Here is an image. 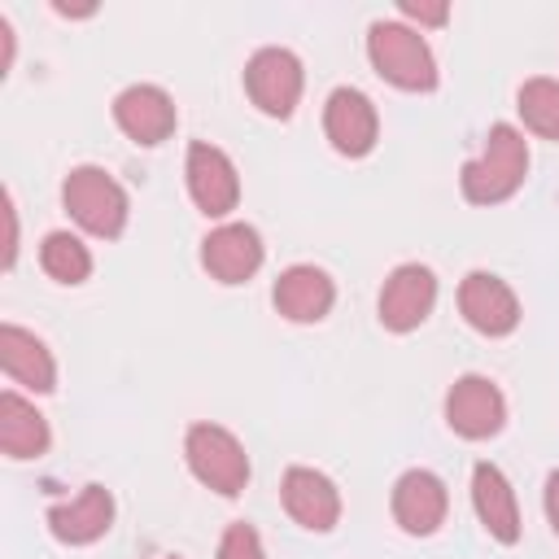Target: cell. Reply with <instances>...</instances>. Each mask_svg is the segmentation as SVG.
<instances>
[{
	"label": "cell",
	"mask_w": 559,
	"mask_h": 559,
	"mask_svg": "<svg viewBox=\"0 0 559 559\" xmlns=\"http://www.w3.org/2000/svg\"><path fill=\"white\" fill-rule=\"evenodd\" d=\"M542 502H546V520H550V528L559 533V472L546 476V493H542Z\"/></svg>",
	"instance_id": "cell-25"
},
{
	"label": "cell",
	"mask_w": 559,
	"mask_h": 559,
	"mask_svg": "<svg viewBox=\"0 0 559 559\" xmlns=\"http://www.w3.org/2000/svg\"><path fill=\"white\" fill-rule=\"evenodd\" d=\"M301 87H306V70L297 52L280 44H266L245 61V92L266 118H288L301 100Z\"/></svg>",
	"instance_id": "cell-5"
},
{
	"label": "cell",
	"mask_w": 559,
	"mask_h": 559,
	"mask_svg": "<svg viewBox=\"0 0 559 559\" xmlns=\"http://www.w3.org/2000/svg\"><path fill=\"white\" fill-rule=\"evenodd\" d=\"M323 135L341 157H367L380 140V114L371 96L358 87H332L323 105Z\"/></svg>",
	"instance_id": "cell-8"
},
{
	"label": "cell",
	"mask_w": 559,
	"mask_h": 559,
	"mask_svg": "<svg viewBox=\"0 0 559 559\" xmlns=\"http://www.w3.org/2000/svg\"><path fill=\"white\" fill-rule=\"evenodd\" d=\"M48 445H52V432H48V419L35 411V402L4 389L0 393V450L9 459H39L48 454Z\"/></svg>",
	"instance_id": "cell-19"
},
{
	"label": "cell",
	"mask_w": 559,
	"mask_h": 559,
	"mask_svg": "<svg viewBox=\"0 0 559 559\" xmlns=\"http://www.w3.org/2000/svg\"><path fill=\"white\" fill-rule=\"evenodd\" d=\"M437 306V275L424 262H402L380 288V323L389 332H415Z\"/></svg>",
	"instance_id": "cell-9"
},
{
	"label": "cell",
	"mask_w": 559,
	"mask_h": 559,
	"mask_svg": "<svg viewBox=\"0 0 559 559\" xmlns=\"http://www.w3.org/2000/svg\"><path fill=\"white\" fill-rule=\"evenodd\" d=\"M170 559H175V555H170Z\"/></svg>",
	"instance_id": "cell-26"
},
{
	"label": "cell",
	"mask_w": 559,
	"mask_h": 559,
	"mask_svg": "<svg viewBox=\"0 0 559 559\" xmlns=\"http://www.w3.org/2000/svg\"><path fill=\"white\" fill-rule=\"evenodd\" d=\"M367 61L371 70L402 87V92H432L437 87V57L419 31L406 22H371L367 26Z\"/></svg>",
	"instance_id": "cell-2"
},
{
	"label": "cell",
	"mask_w": 559,
	"mask_h": 559,
	"mask_svg": "<svg viewBox=\"0 0 559 559\" xmlns=\"http://www.w3.org/2000/svg\"><path fill=\"white\" fill-rule=\"evenodd\" d=\"M4 271L17 262V210H13V197L4 192Z\"/></svg>",
	"instance_id": "cell-24"
},
{
	"label": "cell",
	"mask_w": 559,
	"mask_h": 559,
	"mask_svg": "<svg viewBox=\"0 0 559 559\" xmlns=\"http://www.w3.org/2000/svg\"><path fill=\"white\" fill-rule=\"evenodd\" d=\"M61 205L87 236H100V240H118L131 214L122 183L105 166H74L61 179Z\"/></svg>",
	"instance_id": "cell-3"
},
{
	"label": "cell",
	"mask_w": 559,
	"mask_h": 559,
	"mask_svg": "<svg viewBox=\"0 0 559 559\" xmlns=\"http://www.w3.org/2000/svg\"><path fill=\"white\" fill-rule=\"evenodd\" d=\"M472 507L493 542H502V546L520 542V507H515V489L502 476V467H493V463L472 467Z\"/></svg>",
	"instance_id": "cell-17"
},
{
	"label": "cell",
	"mask_w": 559,
	"mask_h": 559,
	"mask_svg": "<svg viewBox=\"0 0 559 559\" xmlns=\"http://www.w3.org/2000/svg\"><path fill=\"white\" fill-rule=\"evenodd\" d=\"M0 367H4V376H9L13 384H22V389H35V393H52V389H57L52 349H48L35 332H26V328H17V323H4V328H0Z\"/></svg>",
	"instance_id": "cell-18"
},
{
	"label": "cell",
	"mask_w": 559,
	"mask_h": 559,
	"mask_svg": "<svg viewBox=\"0 0 559 559\" xmlns=\"http://www.w3.org/2000/svg\"><path fill=\"white\" fill-rule=\"evenodd\" d=\"M528 175V140L524 131H515L511 122H493L485 135V153L463 162L459 170V188L472 205H498L507 197L520 192Z\"/></svg>",
	"instance_id": "cell-1"
},
{
	"label": "cell",
	"mask_w": 559,
	"mask_h": 559,
	"mask_svg": "<svg viewBox=\"0 0 559 559\" xmlns=\"http://www.w3.org/2000/svg\"><path fill=\"white\" fill-rule=\"evenodd\" d=\"M266 249L258 227L249 223H218L205 240H201V266L210 271V280L218 284H249L262 266Z\"/></svg>",
	"instance_id": "cell-12"
},
{
	"label": "cell",
	"mask_w": 559,
	"mask_h": 559,
	"mask_svg": "<svg viewBox=\"0 0 559 559\" xmlns=\"http://www.w3.org/2000/svg\"><path fill=\"white\" fill-rule=\"evenodd\" d=\"M44 524H48V533L61 546H92V542H100L114 528V493L92 480L74 498L52 502L48 515H44Z\"/></svg>",
	"instance_id": "cell-14"
},
{
	"label": "cell",
	"mask_w": 559,
	"mask_h": 559,
	"mask_svg": "<svg viewBox=\"0 0 559 559\" xmlns=\"http://www.w3.org/2000/svg\"><path fill=\"white\" fill-rule=\"evenodd\" d=\"M114 122H118V131L127 140L153 148V144L170 140L179 114H175V100H170L166 87H157V83H131V87H122L114 96Z\"/></svg>",
	"instance_id": "cell-11"
},
{
	"label": "cell",
	"mask_w": 559,
	"mask_h": 559,
	"mask_svg": "<svg viewBox=\"0 0 559 559\" xmlns=\"http://www.w3.org/2000/svg\"><path fill=\"white\" fill-rule=\"evenodd\" d=\"M39 266H44V275L57 280V284H83V280L92 275V253H87V245H83L79 236H70V231H48V236L39 240Z\"/></svg>",
	"instance_id": "cell-20"
},
{
	"label": "cell",
	"mask_w": 559,
	"mask_h": 559,
	"mask_svg": "<svg viewBox=\"0 0 559 559\" xmlns=\"http://www.w3.org/2000/svg\"><path fill=\"white\" fill-rule=\"evenodd\" d=\"M393 520L402 533L411 537H428L445 524V511H450V493H445V480L428 467H411L393 480Z\"/></svg>",
	"instance_id": "cell-10"
},
{
	"label": "cell",
	"mask_w": 559,
	"mask_h": 559,
	"mask_svg": "<svg viewBox=\"0 0 559 559\" xmlns=\"http://www.w3.org/2000/svg\"><path fill=\"white\" fill-rule=\"evenodd\" d=\"M271 301L288 323H319V319H328V310L336 301V284L323 266L297 262V266L280 271L275 288H271Z\"/></svg>",
	"instance_id": "cell-16"
},
{
	"label": "cell",
	"mask_w": 559,
	"mask_h": 559,
	"mask_svg": "<svg viewBox=\"0 0 559 559\" xmlns=\"http://www.w3.org/2000/svg\"><path fill=\"white\" fill-rule=\"evenodd\" d=\"M459 310L480 336H511L520 328V301L493 271H467L459 284Z\"/></svg>",
	"instance_id": "cell-13"
},
{
	"label": "cell",
	"mask_w": 559,
	"mask_h": 559,
	"mask_svg": "<svg viewBox=\"0 0 559 559\" xmlns=\"http://www.w3.org/2000/svg\"><path fill=\"white\" fill-rule=\"evenodd\" d=\"M218 559H266L258 528H253V524H245V520L227 524V528H223V537H218Z\"/></svg>",
	"instance_id": "cell-22"
},
{
	"label": "cell",
	"mask_w": 559,
	"mask_h": 559,
	"mask_svg": "<svg viewBox=\"0 0 559 559\" xmlns=\"http://www.w3.org/2000/svg\"><path fill=\"white\" fill-rule=\"evenodd\" d=\"M397 9H402V17H415L419 26H445V17H450V4H424V0H402Z\"/></svg>",
	"instance_id": "cell-23"
},
{
	"label": "cell",
	"mask_w": 559,
	"mask_h": 559,
	"mask_svg": "<svg viewBox=\"0 0 559 559\" xmlns=\"http://www.w3.org/2000/svg\"><path fill=\"white\" fill-rule=\"evenodd\" d=\"M280 498H284V511L310 533H332L341 520V489L332 485V476H323L306 463H293L284 472Z\"/></svg>",
	"instance_id": "cell-15"
},
{
	"label": "cell",
	"mask_w": 559,
	"mask_h": 559,
	"mask_svg": "<svg viewBox=\"0 0 559 559\" xmlns=\"http://www.w3.org/2000/svg\"><path fill=\"white\" fill-rule=\"evenodd\" d=\"M183 175H188V197H192V205L205 218H227L236 210V201H240V175H236V162L218 144L192 140L188 144Z\"/></svg>",
	"instance_id": "cell-6"
},
{
	"label": "cell",
	"mask_w": 559,
	"mask_h": 559,
	"mask_svg": "<svg viewBox=\"0 0 559 559\" xmlns=\"http://www.w3.org/2000/svg\"><path fill=\"white\" fill-rule=\"evenodd\" d=\"M515 109H520V118H524V127H528L533 135L559 140V79L537 74V79L520 83Z\"/></svg>",
	"instance_id": "cell-21"
},
{
	"label": "cell",
	"mask_w": 559,
	"mask_h": 559,
	"mask_svg": "<svg viewBox=\"0 0 559 559\" xmlns=\"http://www.w3.org/2000/svg\"><path fill=\"white\" fill-rule=\"evenodd\" d=\"M183 459H188L192 476L223 498H240L249 485V454H245L240 437L223 424H210V419L192 424L183 432Z\"/></svg>",
	"instance_id": "cell-4"
},
{
	"label": "cell",
	"mask_w": 559,
	"mask_h": 559,
	"mask_svg": "<svg viewBox=\"0 0 559 559\" xmlns=\"http://www.w3.org/2000/svg\"><path fill=\"white\" fill-rule=\"evenodd\" d=\"M445 424L450 432H459L463 441H485L493 432H502L507 424V397L489 376H459L445 393Z\"/></svg>",
	"instance_id": "cell-7"
}]
</instances>
